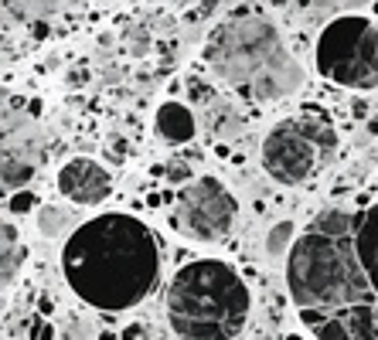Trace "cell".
I'll return each mask as SVG.
<instances>
[{"label": "cell", "instance_id": "1", "mask_svg": "<svg viewBox=\"0 0 378 340\" xmlns=\"http://www.w3.org/2000/svg\"><path fill=\"white\" fill-rule=\"evenodd\" d=\"M287 290L317 340H378V205L317 214L287 255Z\"/></svg>", "mask_w": 378, "mask_h": 340}, {"label": "cell", "instance_id": "21", "mask_svg": "<svg viewBox=\"0 0 378 340\" xmlns=\"http://www.w3.org/2000/svg\"><path fill=\"white\" fill-rule=\"evenodd\" d=\"M99 340H116V337H113V334H102V337H99Z\"/></svg>", "mask_w": 378, "mask_h": 340}, {"label": "cell", "instance_id": "20", "mask_svg": "<svg viewBox=\"0 0 378 340\" xmlns=\"http://www.w3.org/2000/svg\"><path fill=\"white\" fill-rule=\"evenodd\" d=\"M287 340H303V337L300 334H287Z\"/></svg>", "mask_w": 378, "mask_h": 340}, {"label": "cell", "instance_id": "19", "mask_svg": "<svg viewBox=\"0 0 378 340\" xmlns=\"http://www.w3.org/2000/svg\"><path fill=\"white\" fill-rule=\"evenodd\" d=\"M368 133H372V136H378V116H375V120H368Z\"/></svg>", "mask_w": 378, "mask_h": 340}, {"label": "cell", "instance_id": "5", "mask_svg": "<svg viewBox=\"0 0 378 340\" xmlns=\"http://www.w3.org/2000/svg\"><path fill=\"white\" fill-rule=\"evenodd\" d=\"M337 133L327 116H296L283 120L262 140V167L273 180L300 187L314 180L334 160Z\"/></svg>", "mask_w": 378, "mask_h": 340}, {"label": "cell", "instance_id": "13", "mask_svg": "<svg viewBox=\"0 0 378 340\" xmlns=\"http://www.w3.org/2000/svg\"><path fill=\"white\" fill-rule=\"evenodd\" d=\"M65 225H72V218H69V211H62V208H42V214H38V228H42V235H58Z\"/></svg>", "mask_w": 378, "mask_h": 340}, {"label": "cell", "instance_id": "4", "mask_svg": "<svg viewBox=\"0 0 378 340\" xmlns=\"http://www.w3.org/2000/svg\"><path fill=\"white\" fill-rule=\"evenodd\" d=\"M252 296L235 265L195 258L168 286V323L177 340H235L246 330Z\"/></svg>", "mask_w": 378, "mask_h": 340}, {"label": "cell", "instance_id": "7", "mask_svg": "<svg viewBox=\"0 0 378 340\" xmlns=\"http://www.w3.org/2000/svg\"><path fill=\"white\" fill-rule=\"evenodd\" d=\"M44 157L42 129L24 116V102L0 88V191H21Z\"/></svg>", "mask_w": 378, "mask_h": 340}, {"label": "cell", "instance_id": "16", "mask_svg": "<svg viewBox=\"0 0 378 340\" xmlns=\"http://www.w3.org/2000/svg\"><path fill=\"white\" fill-rule=\"evenodd\" d=\"M168 180L170 184H184V187H188V184H191V170L184 167V164H174V167L168 170Z\"/></svg>", "mask_w": 378, "mask_h": 340}, {"label": "cell", "instance_id": "2", "mask_svg": "<svg viewBox=\"0 0 378 340\" xmlns=\"http://www.w3.org/2000/svg\"><path fill=\"white\" fill-rule=\"evenodd\" d=\"M62 272L82 303L106 313H123L154 293L161 276V245L133 214H96L69 235L62 249Z\"/></svg>", "mask_w": 378, "mask_h": 340}, {"label": "cell", "instance_id": "22", "mask_svg": "<svg viewBox=\"0 0 378 340\" xmlns=\"http://www.w3.org/2000/svg\"><path fill=\"white\" fill-rule=\"evenodd\" d=\"M372 10H375V17H378V3H372Z\"/></svg>", "mask_w": 378, "mask_h": 340}, {"label": "cell", "instance_id": "14", "mask_svg": "<svg viewBox=\"0 0 378 340\" xmlns=\"http://www.w3.org/2000/svg\"><path fill=\"white\" fill-rule=\"evenodd\" d=\"M10 14L24 17V21H42V17H55L58 14V3H7Z\"/></svg>", "mask_w": 378, "mask_h": 340}, {"label": "cell", "instance_id": "10", "mask_svg": "<svg viewBox=\"0 0 378 340\" xmlns=\"http://www.w3.org/2000/svg\"><path fill=\"white\" fill-rule=\"evenodd\" d=\"M154 126L157 133L168 140V143H191L195 133H198V123H195V113L184 106V102H164L154 116Z\"/></svg>", "mask_w": 378, "mask_h": 340}, {"label": "cell", "instance_id": "6", "mask_svg": "<svg viewBox=\"0 0 378 340\" xmlns=\"http://www.w3.org/2000/svg\"><path fill=\"white\" fill-rule=\"evenodd\" d=\"M317 72L344 88H378V21L365 14L334 17L314 48Z\"/></svg>", "mask_w": 378, "mask_h": 340}, {"label": "cell", "instance_id": "8", "mask_svg": "<svg viewBox=\"0 0 378 340\" xmlns=\"http://www.w3.org/2000/svg\"><path fill=\"white\" fill-rule=\"evenodd\" d=\"M239 201L218 177H195L177 194V228L198 242H222L235 228Z\"/></svg>", "mask_w": 378, "mask_h": 340}, {"label": "cell", "instance_id": "17", "mask_svg": "<svg viewBox=\"0 0 378 340\" xmlns=\"http://www.w3.org/2000/svg\"><path fill=\"white\" fill-rule=\"evenodd\" d=\"M120 340H143V327H126Z\"/></svg>", "mask_w": 378, "mask_h": 340}, {"label": "cell", "instance_id": "12", "mask_svg": "<svg viewBox=\"0 0 378 340\" xmlns=\"http://www.w3.org/2000/svg\"><path fill=\"white\" fill-rule=\"evenodd\" d=\"M294 235H296L294 221H280V225H273L269 235H266V255H273V258L287 255L290 249H294V242H296Z\"/></svg>", "mask_w": 378, "mask_h": 340}, {"label": "cell", "instance_id": "18", "mask_svg": "<svg viewBox=\"0 0 378 340\" xmlns=\"http://www.w3.org/2000/svg\"><path fill=\"white\" fill-rule=\"evenodd\" d=\"M38 340H55V330L51 327H38Z\"/></svg>", "mask_w": 378, "mask_h": 340}, {"label": "cell", "instance_id": "11", "mask_svg": "<svg viewBox=\"0 0 378 340\" xmlns=\"http://www.w3.org/2000/svg\"><path fill=\"white\" fill-rule=\"evenodd\" d=\"M24 258H28V245H24L21 232H17L10 221L0 218V293L17 279Z\"/></svg>", "mask_w": 378, "mask_h": 340}, {"label": "cell", "instance_id": "3", "mask_svg": "<svg viewBox=\"0 0 378 340\" xmlns=\"http://www.w3.org/2000/svg\"><path fill=\"white\" fill-rule=\"evenodd\" d=\"M205 62L228 88L252 102L290 99L307 82L280 28L255 10H239L215 28L205 48Z\"/></svg>", "mask_w": 378, "mask_h": 340}, {"label": "cell", "instance_id": "9", "mask_svg": "<svg viewBox=\"0 0 378 340\" xmlns=\"http://www.w3.org/2000/svg\"><path fill=\"white\" fill-rule=\"evenodd\" d=\"M58 191L75 205H102L113 194V173L92 157H72L58 170Z\"/></svg>", "mask_w": 378, "mask_h": 340}, {"label": "cell", "instance_id": "15", "mask_svg": "<svg viewBox=\"0 0 378 340\" xmlns=\"http://www.w3.org/2000/svg\"><path fill=\"white\" fill-rule=\"evenodd\" d=\"M31 208H35V194L31 191H17L10 198V211L14 214H24V211H31Z\"/></svg>", "mask_w": 378, "mask_h": 340}]
</instances>
